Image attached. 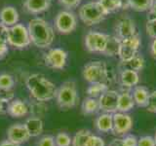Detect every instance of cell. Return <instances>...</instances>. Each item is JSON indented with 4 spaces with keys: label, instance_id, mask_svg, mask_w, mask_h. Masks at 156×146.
I'll use <instances>...</instances> for the list:
<instances>
[{
    "label": "cell",
    "instance_id": "d590c367",
    "mask_svg": "<svg viewBox=\"0 0 156 146\" xmlns=\"http://www.w3.org/2000/svg\"><path fill=\"white\" fill-rule=\"evenodd\" d=\"M85 146H105V143L104 139L100 137V136L92 134L89 137V139L87 140Z\"/></svg>",
    "mask_w": 156,
    "mask_h": 146
},
{
    "label": "cell",
    "instance_id": "30bf717a",
    "mask_svg": "<svg viewBox=\"0 0 156 146\" xmlns=\"http://www.w3.org/2000/svg\"><path fill=\"white\" fill-rule=\"evenodd\" d=\"M67 53L60 48H54L49 50L44 55L45 65L52 69H63L66 65Z\"/></svg>",
    "mask_w": 156,
    "mask_h": 146
},
{
    "label": "cell",
    "instance_id": "ffe728a7",
    "mask_svg": "<svg viewBox=\"0 0 156 146\" xmlns=\"http://www.w3.org/2000/svg\"><path fill=\"white\" fill-rule=\"evenodd\" d=\"M144 58L140 54H136L130 60L121 61L119 63V69H131L135 71H140L144 67Z\"/></svg>",
    "mask_w": 156,
    "mask_h": 146
},
{
    "label": "cell",
    "instance_id": "4316f807",
    "mask_svg": "<svg viewBox=\"0 0 156 146\" xmlns=\"http://www.w3.org/2000/svg\"><path fill=\"white\" fill-rule=\"evenodd\" d=\"M92 135V133L89 130H80L74 134L72 138L71 146H85L87 140Z\"/></svg>",
    "mask_w": 156,
    "mask_h": 146
},
{
    "label": "cell",
    "instance_id": "7402d4cb",
    "mask_svg": "<svg viewBox=\"0 0 156 146\" xmlns=\"http://www.w3.org/2000/svg\"><path fill=\"white\" fill-rule=\"evenodd\" d=\"M150 92L147 88L144 86H135L133 92H132V96L135 101V104H136L140 107H146L148 102Z\"/></svg>",
    "mask_w": 156,
    "mask_h": 146
},
{
    "label": "cell",
    "instance_id": "52a82bcc",
    "mask_svg": "<svg viewBox=\"0 0 156 146\" xmlns=\"http://www.w3.org/2000/svg\"><path fill=\"white\" fill-rule=\"evenodd\" d=\"M141 45L140 37L139 34L132 36L130 38L120 40L118 56L120 61H127L130 60L136 54H139L140 47Z\"/></svg>",
    "mask_w": 156,
    "mask_h": 146
},
{
    "label": "cell",
    "instance_id": "603a6c76",
    "mask_svg": "<svg viewBox=\"0 0 156 146\" xmlns=\"http://www.w3.org/2000/svg\"><path fill=\"white\" fill-rule=\"evenodd\" d=\"M112 125H113V113H104L98 117L95 121L96 128L101 133L111 131Z\"/></svg>",
    "mask_w": 156,
    "mask_h": 146
},
{
    "label": "cell",
    "instance_id": "1f68e13d",
    "mask_svg": "<svg viewBox=\"0 0 156 146\" xmlns=\"http://www.w3.org/2000/svg\"><path fill=\"white\" fill-rule=\"evenodd\" d=\"M56 146H70L72 138L66 133H58L55 137Z\"/></svg>",
    "mask_w": 156,
    "mask_h": 146
},
{
    "label": "cell",
    "instance_id": "cb8c5ba5",
    "mask_svg": "<svg viewBox=\"0 0 156 146\" xmlns=\"http://www.w3.org/2000/svg\"><path fill=\"white\" fill-rule=\"evenodd\" d=\"M107 90H108V85L105 84V83H101V82L92 83L87 89V95L90 97L99 99V97Z\"/></svg>",
    "mask_w": 156,
    "mask_h": 146
},
{
    "label": "cell",
    "instance_id": "8992f818",
    "mask_svg": "<svg viewBox=\"0 0 156 146\" xmlns=\"http://www.w3.org/2000/svg\"><path fill=\"white\" fill-rule=\"evenodd\" d=\"M7 41L10 46L15 48H27L31 43L27 27L21 23L7 27Z\"/></svg>",
    "mask_w": 156,
    "mask_h": 146
},
{
    "label": "cell",
    "instance_id": "4fadbf2b",
    "mask_svg": "<svg viewBox=\"0 0 156 146\" xmlns=\"http://www.w3.org/2000/svg\"><path fill=\"white\" fill-rule=\"evenodd\" d=\"M119 92L114 90H107L99 97L100 110L105 113H115L117 112V101Z\"/></svg>",
    "mask_w": 156,
    "mask_h": 146
},
{
    "label": "cell",
    "instance_id": "3957f363",
    "mask_svg": "<svg viewBox=\"0 0 156 146\" xmlns=\"http://www.w3.org/2000/svg\"><path fill=\"white\" fill-rule=\"evenodd\" d=\"M82 75L90 84L101 82L109 85L115 79L114 71L101 61H92L86 63L83 68Z\"/></svg>",
    "mask_w": 156,
    "mask_h": 146
},
{
    "label": "cell",
    "instance_id": "83f0119b",
    "mask_svg": "<svg viewBox=\"0 0 156 146\" xmlns=\"http://www.w3.org/2000/svg\"><path fill=\"white\" fill-rule=\"evenodd\" d=\"M153 3L154 0H131L130 8L136 12H145L149 11Z\"/></svg>",
    "mask_w": 156,
    "mask_h": 146
},
{
    "label": "cell",
    "instance_id": "60d3db41",
    "mask_svg": "<svg viewBox=\"0 0 156 146\" xmlns=\"http://www.w3.org/2000/svg\"><path fill=\"white\" fill-rule=\"evenodd\" d=\"M120 10H128L131 6V0H118Z\"/></svg>",
    "mask_w": 156,
    "mask_h": 146
},
{
    "label": "cell",
    "instance_id": "277c9868",
    "mask_svg": "<svg viewBox=\"0 0 156 146\" xmlns=\"http://www.w3.org/2000/svg\"><path fill=\"white\" fill-rule=\"evenodd\" d=\"M57 103L62 110L73 108L79 101L78 92L74 81L63 82L57 91Z\"/></svg>",
    "mask_w": 156,
    "mask_h": 146
},
{
    "label": "cell",
    "instance_id": "f1b7e54d",
    "mask_svg": "<svg viewBox=\"0 0 156 146\" xmlns=\"http://www.w3.org/2000/svg\"><path fill=\"white\" fill-rule=\"evenodd\" d=\"M96 1L101 5L107 15L120 10L118 0H96Z\"/></svg>",
    "mask_w": 156,
    "mask_h": 146
},
{
    "label": "cell",
    "instance_id": "ab89813d",
    "mask_svg": "<svg viewBox=\"0 0 156 146\" xmlns=\"http://www.w3.org/2000/svg\"><path fill=\"white\" fill-rule=\"evenodd\" d=\"M126 146H138V138L133 134L126 135L124 138H122Z\"/></svg>",
    "mask_w": 156,
    "mask_h": 146
},
{
    "label": "cell",
    "instance_id": "f6af8a7d",
    "mask_svg": "<svg viewBox=\"0 0 156 146\" xmlns=\"http://www.w3.org/2000/svg\"><path fill=\"white\" fill-rule=\"evenodd\" d=\"M149 12L153 16V18H156V0H154V3L152 5V7L150 8Z\"/></svg>",
    "mask_w": 156,
    "mask_h": 146
},
{
    "label": "cell",
    "instance_id": "e0dca14e",
    "mask_svg": "<svg viewBox=\"0 0 156 146\" xmlns=\"http://www.w3.org/2000/svg\"><path fill=\"white\" fill-rule=\"evenodd\" d=\"M0 21L5 27H11L19 22V13L12 6H6L0 11Z\"/></svg>",
    "mask_w": 156,
    "mask_h": 146
},
{
    "label": "cell",
    "instance_id": "484cf974",
    "mask_svg": "<svg viewBox=\"0 0 156 146\" xmlns=\"http://www.w3.org/2000/svg\"><path fill=\"white\" fill-rule=\"evenodd\" d=\"M98 110H100L99 99H94V97H88L85 99L82 103V111L85 115L94 114Z\"/></svg>",
    "mask_w": 156,
    "mask_h": 146
},
{
    "label": "cell",
    "instance_id": "7dc6e473",
    "mask_svg": "<svg viewBox=\"0 0 156 146\" xmlns=\"http://www.w3.org/2000/svg\"><path fill=\"white\" fill-rule=\"evenodd\" d=\"M154 140H155V145H156V134H155V136H154Z\"/></svg>",
    "mask_w": 156,
    "mask_h": 146
},
{
    "label": "cell",
    "instance_id": "bcb514c9",
    "mask_svg": "<svg viewBox=\"0 0 156 146\" xmlns=\"http://www.w3.org/2000/svg\"><path fill=\"white\" fill-rule=\"evenodd\" d=\"M3 112H4V103L0 99V113H3Z\"/></svg>",
    "mask_w": 156,
    "mask_h": 146
},
{
    "label": "cell",
    "instance_id": "2e32d148",
    "mask_svg": "<svg viewBox=\"0 0 156 146\" xmlns=\"http://www.w3.org/2000/svg\"><path fill=\"white\" fill-rule=\"evenodd\" d=\"M29 111V107L24 101L21 99H13L6 108L7 113L13 118H21L26 116Z\"/></svg>",
    "mask_w": 156,
    "mask_h": 146
},
{
    "label": "cell",
    "instance_id": "7a4b0ae2",
    "mask_svg": "<svg viewBox=\"0 0 156 146\" xmlns=\"http://www.w3.org/2000/svg\"><path fill=\"white\" fill-rule=\"evenodd\" d=\"M30 41L37 48H48L55 39V31L48 22L40 18L32 19L28 23Z\"/></svg>",
    "mask_w": 156,
    "mask_h": 146
},
{
    "label": "cell",
    "instance_id": "e575fe53",
    "mask_svg": "<svg viewBox=\"0 0 156 146\" xmlns=\"http://www.w3.org/2000/svg\"><path fill=\"white\" fill-rule=\"evenodd\" d=\"M145 108L149 112L156 113V91H153L152 92H150L147 105H146Z\"/></svg>",
    "mask_w": 156,
    "mask_h": 146
},
{
    "label": "cell",
    "instance_id": "4dcf8cb0",
    "mask_svg": "<svg viewBox=\"0 0 156 146\" xmlns=\"http://www.w3.org/2000/svg\"><path fill=\"white\" fill-rule=\"evenodd\" d=\"M15 86V81L13 76L7 73L0 75V89H13Z\"/></svg>",
    "mask_w": 156,
    "mask_h": 146
},
{
    "label": "cell",
    "instance_id": "7c38bea8",
    "mask_svg": "<svg viewBox=\"0 0 156 146\" xmlns=\"http://www.w3.org/2000/svg\"><path fill=\"white\" fill-rule=\"evenodd\" d=\"M132 128H133V120L130 115L124 112L113 113V125H112L111 131L114 134H126L132 130Z\"/></svg>",
    "mask_w": 156,
    "mask_h": 146
},
{
    "label": "cell",
    "instance_id": "9c48e42d",
    "mask_svg": "<svg viewBox=\"0 0 156 146\" xmlns=\"http://www.w3.org/2000/svg\"><path fill=\"white\" fill-rule=\"evenodd\" d=\"M55 26L60 33L69 34L74 31L77 26L76 16L70 11H62L55 19Z\"/></svg>",
    "mask_w": 156,
    "mask_h": 146
},
{
    "label": "cell",
    "instance_id": "44dd1931",
    "mask_svg": "<svg viewBox=\"0 0 156 146\" xmlns=\"http://www.w3.org/2000/svg\"><path fill=\"white\" fill-rule=\"evenodd\" d=\"M24 126H26L30 137H35V136L40 135L43 133L44 124L43 121L38 116H33L28 118L24 122Z\"/></svg>",
    "mask_w": 156,
    "mask_h": 146
},
{
    "label": "cell",
    "instance_id": "7bdbcfd3",
    "mask_svg": "<svg viewBox=\"0 0 156 146\" xmlns=\"http://www.w3.org/2000/svg\"><path fill=\"white\" fill-rule=\"evenodd\" d=\"M108 146H126L121 138H115L108 144Z\"/></svg>",
    "mask_w": 156,
    "mask_h": 146
},
{
    "label": "cell",
    "instance_id": "d6986e66",
    "mask_svg": "<svg viewBox=\"0 0 156 146\" xmlns=\"http://www.w3.org/2000/svg\"><path fill=\"white\" fill-rule=\"evenodd\" d=\"M135 106V101L132 96V92L128 90H123L119 92L118 101H117V111L119 112H126L133 109Z\"/></svg>",
    "mask_w": 156,
    "mask_h": 146
},
{
    "label": "cell",
    "instance_id": "836d02e7",
    "mask_svg": "<svg viewBox=\"0 0 156 146\" xmlns=\"http://www.w3.org/2000/svg\"><path fill=\"white\" fill-rule=\"evenodd\" d=\"M15 97V92L13 89H0V99L3 103H9Z\"/></svg>",
    "mask_w": 156,
    "mask_h": 146
},
{
    "label": "cell",
    "instance_id": "ee69618b",
    "mask_svg": "<svg viewBox=\"0 0 156 146\" xmlns=\"http://www.w3.org/2000/svg\"><path fill=\"white\" fill-rule=\"evenodd\" d=\"M0 146H21L20 144H17V143H14L12 141L10 140H4L2 142H0Z\"/></svg>",
    "mask_w": 156,
    "mask_h": 146
},
{
    "label": "cell",
    "instance_id": "d4e9b609",
    "mask_svg": "<svg viewBox=\"0 0 156 146\" xmlns=\"http://www.w3.org/2000/svg\"><path fill=\"white\" fill-rule=\"evenodd\" d=\"M119 44H120V40L116 36L108 35V40H107L106 48L102 54L107 57H114L116 55H118Z\"/></svg>",
    "mask_w": 156,
    "mask_h": 146
},
{
    "label": "cell",
    "instance_id": "8fae6325",
    "mask_svg": "<svg viewBox=\"0 0 156 146\" xmlns=\"http://www.w3.org/2000/svg\"><path fill=\"white\" fill-rule=\"evenodd\" d=\"M115 36L119 40L130 38L138 34L135 21L130 17H122L115 24Z\"/></svg>",
    "mask_w": 156,
    "mask_h": 146
},
{
    "label": "cell",
    "instance_id": "5b68a950",
    "mask_svg": "<svg viewBox=\"0 0 156 146\" xmlns=\"http://www.w3.org/2000/svg\"><path fill=\"white\" fill-rule=\"evenodd\" d=\"M106 16L107 14L97 1L85 3L79 8V18L88 26L101 23Z\"/></svg>",
    "mask_w": 156,
    "mask_h": 146
},
{
    "label": "cell",
    "instance_id": "f35d334b",
    "mask_svg": "<svg viewBox=\"0 0 156 146\" xmlns=\"http://www.w3.org/2000/svg\"><path fill=\"white\" fill-rule=\"evenodd\" d=\"M58 2L67 9H74L81 3V0H58Z\"/></svg>",
    "mask_w": 156,
    "mask_h": 146
},
{
    "label": "cell",
    "instance_id": "5bb4252c",
    "mask_svg": "<svg viewBox=\"0 0 156 146\" xmlns=\"http://www.w3.org/2000/svg\"><path fill=\"white\" fill-rule=\"evenodd\" d=\"M7 138L14 143L21 145L22 143L27 142L30 138V135H29L24 124H15L8 128Z\"/></svg>",
    "mask_w": 156,
    "mask_h": 146
},
{
    "label": "cell",
    "instance_id": "b9f144b4",
    "mask_svg": "<svg viewBox=\"0 0 156 146\" xmlns=\"http://www.w3.org/2000/svg\"><path fill=\"white\" fill-rule=\"evenodd\" d=\"M150 54L154 60H156V38L153 39V41L151 42L150 45Z\"/></svg>",
    "mask_w": 156,
    "mask_h": 146
},
{
    "label": "cell",
    "instance_id": "9a60e30c",
    "mask_svg": "<svg viewBox=\"0 0 156 146\" xmlns=\"http://www.w3.org/2000/svg\"><path fill=\"white\" fill-rule=\"evenodd\" d=\"M52 4V0H23V5L30 14H40L47 11Z\"/></svg>",
    "mask_w": 156,
    "mask_h": 146
},
{
    "label": "cell",
    "instance_id": "6da1fadb",
    "mask_svg": "<svg viewBox=\"0 0 156 146\" xmlns=\"http://www.w3.org/2000/svg\"><path fill=\"white\" fill-rule=\"evenodd\" d=\"M26 83L30 95L37 101L45 102L56 97L58 89L45 75L40 73L31 74L27 77Z\"/></svg>",
    "mask_w": 156,
    "mask_h": 146
},
{
    "label": "cell",
    "instance_id": "d6a6232c",
    "mask_svg": "<svg viewBox=\"0 0 156 146\" xmlns=\"http://www.w3.org/2000/svg\"><path fill=\"white\" fill-rule=\"evenodd\" d=\"M145 31L150 38H156V18H151L146 22Z\"/></svg>",
    "mask_w": 156,
    "mask_h": 146
},
{
    "label": "cell",
    "instance_id": "8d00e7d4",
    "mask_svg": "<svg viewBox=\"0 0 156 146\" xmlns=\"http://www.w3.org/2000/svg\"><path fill=\"white\" fill-rule=\"evenodd\" d=\"M36 146H56L55 137L52 135H45L39 140Z\"/></svg>",
    "mask_w": 156,
    "mask_h": 146
},
{
    "label": "cell",
    "instance_id": "ba28073f",
    "mask_svg": "<svg viewBox=\"0 0 156 146\" xmlns=\"http://www.w3.org/2000/svg\"><path fill=\"white\" fill-rule=\"evenodd\" d=\"M108 34L101 33L99 31H89L85 36L86 49L91 53L102 54L106 48Z\"/></svg>",
    "mask_w": 156,
    "mask_h": 146
},
{
    "label": "cell",
    "instance_id": "f546056e",
    "mask_svg": "<svg viewBox=\"0 0 156 146\" xmlns=\"http://www.w3.org/2000/svg\"><path fill=\"white\" fill-rule=\"evenodd\" d=\"M8 41H7V27L2 26L0 30V60H2L8 54Z\"/></svg>",
    "mask_w": 156,
    "mask_h": 146
},
{
    "label": "cell",
    "instance_id": "ac0fdd59",
    "mask_svg": "<svg viewBox=\"0 0 156 146\" xmlns=\"http://www.w3.org/2000/svg\"><path fill=\"white\" fill-rule=\"evenodd\" d=\"M140 82L138 71L131 69H123L120 71V83L124 89H131L136 86Z\"/></svg>",
    "mask_w": 156,
    "mask_h": 146
},
{
    "label": "cell",
    "instance_id": "74e56055",
    "mask_svg": "<svg viewBox=\"0 0 156 146\" xmlns=\"http://www.w3.org/2000/svg\"><path fill=\"white\" fill-rule=\"evenodd\" d=\"M138 146H156L154 137L150 135L143 136V137L138 139Z\"/></svg>",
    "mask_w": 156,
    "mask_h": 146
},
{
    "label": "cell",
    "instance_id": "c3c4849f",
    "mask_svg": "<svg viewBox=\"0 0 156 146\" xmlns=\"http://www.w3.org/2000/svg\"><path fill=\"white\" fill-rule=\"evenodd\" d=\"M1 27H2V26H1V24H0V30H1Z\"/></svg>",
    "mask_w": 156,
    "mask_h": 146
}]
</instances>
